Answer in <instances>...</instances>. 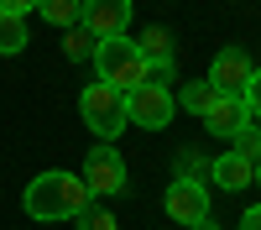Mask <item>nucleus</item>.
Segmentation results:
<instances>
[{
    "label": "nucleus",
    "mask_w": 261,
    "mask_h": 230,
    "mask_svg": "<svg viewBox=\"0 0 261 230\" xmlns=\"http://www.w3.org/2000/svg\"><path fill=\"white\" fill-rule=\"evenodd\" d=\"M89 204H94L89 183L73 173H37L27 183V194H21V209L32 220H79Z\"/></svg>",
    "instance_id": "1"
},
{
    "label": "nucleus",
    "mask_w": 261,
    "mask_h": 230,
    "mask_svg": "<svg viewBox=\"0 0 261 230\" xmlns=\"http://www.w3.org/2000/svg\"><path fill=\"white\" fill-rule=\"evenodd\" d=\"M94 68H99V84H110V89H120V94H130L136 84L151 79L146 58L136 47V37H105L99 47H94Z\"/></svg>",
    "instance_id": "2"
},
{
    "label": "nucleus",
    "mask_w": 261,
    "mask_h": 230,
    "mask_svg": "<svg viewBox=\"0 0 261 230\" xmlns=\"http://www.w3.org/2000/svg\"><path fill=\"white\" fill-rule=\"evenodd\" d=\"M79 115H84V125H89L99 141H115L125 125H130V120H125V94L110 89V84H99V79L79 94Z\"/></svg>",
    "instance_id": "3"
},
{
    "label": "nucleus",
    "mask_w": 261,
    "mask_h": 230,
    "mask_svg": "<svg viewBox=\"0 0 261 230\" xmlns=\"http://www.w3.org/2000/svg\"><path fill=\"white\" fill-rule=\"evenodd\" d=\"M172 110H178V99H172V89L162 79H146V84H136V89L125 94V120L141 125V131H162L172 120Z\"/></svg>",
    "instance_id": "4"
},
{
    "label": "nucleus",
    "mask_w": 261,
    "mask_h": 230,
    "mask_svg": "<svg viewBox=\"0 0 261 230\" xmlns=\"http://www.w3.org/2000/svg\"><path fill=\"white\" fill-rule=\"evenodd\" d=\"M251 73H256L251 53H241V47H220V53H214V63H209V89L225 94V99H241L246 84H251Z\"/></svg>",
    "instance_id": "5"
},
{
    "label": "nucleus",
    "mask_w": 261,
    "mask_h": 230,
    "mask_svg": "<svg viewBox=\"0 0 261 230\" xmlns=\"http://www.w3.org/2000/svg\"><path fill=\"white\" fill-rule=\"evenodd\" d=\"M79 178L89 183V194H120V188H125V162H120V152L110 141H99V146H89Z\"/></svg>",
    "instance_id": "6"
},
{
    "label": "nucleus",
    "mask_w": 261,
    "mask_h": 230,
    "mask_svg": "<svg viewBox=\"0 0 261 230\" xmlns=\"http://www.w3.org/2000/svg\"><path fill=\"white\" fill-rule=\"evenodd\" d=\"M79 27L89 32L94 42H105V37H125V27H130V0H84Z\"/></svg>",
    "instance_id": "7"
},
{
    "label": "nucleus",
    "mask_w": 261,
    "mask_h": 230,
    "mask_svg": "<svg viewBox=\"0 0 261 230\" xmlns=\"http://www.w3.org/2000/svg\"><path fill=\"white\" fill-rule=\"evenodd\" d=\"M167 215L178 220V225H199V220H209V194H204V183H193V178H178L167 188Z\"/></svg>",
    "instance_id": "8"
},
{
    "label": "nucleus",
    "mask_w": 261,
    "mask_h": 230,
    "mask_svg": "<svg viewBox=\"0 0 261 230\" xmlns=\"http://www.w3.org/2000/svg\"><path fill=\"white\" fill-rule=\"evenodd\" d=\"M204 125H209V136H225V141H235L251 125V110H246V99H214V110L204 115Z\"/></svg>",
    "instance_id": "9"
},
{
    "label": "nucleus",
    "mask_w": 261,
    "mask_h": 230,
    "mask_svg": "<svg viewBox=\"0 0 261 230\" xmlns=\"http://www.w3.org/2000/svg\"><path fill=\"white\" fill-rule=\"evenodd\" d=\"M209 178L220 183V188H230V194H241V188L256 183V162H246L241 152H225V157L209 162Z\"/></svg>",
    "instance_id": "10"
},
{
    "label": "nucleus",
    "mask_w": 261,
    "mask_h": 230,
    "mask_svg": "<svg viewBox=\"0 0 261 230\" xmlns=\"http://www.w3.org/2000/svg\"><path fill=\"white\" fill-rule=\"evenodd\" d=\"M136 47H141V58H146V68H157V73L172 68V37H167L162 27H146V32L136 37Z\"/></svg>",
    "instance_id": "11"
},
{
    "label": "nucleus",
    "mask_w": 261,
    "mask_h": 230,
    "mask_svg": "<svg viewBox=\"0 0 261 230\" xmlns=\"http://www.w3.org/2000/svg\"><path fill=\"white\" fill-rule=\"evenodd\" d=\"M79 11H84V0H37V16L42 21H53V27H79Z\"/></svg>",
    "instance_id": "12"
},
{
    "label": "nucleus",
    "mask_w": 261,
    "mask_h": 230,
    "mask_svg": "<svg viewBox=\"0 0 261 230\" xmlns=\"http://www.w3.org/2000/svg\"><path fill=\"white\" fill-rule=\"evenodd\" d=\"M27 47V16H0V58H16Z\"/></svg>",
    "instance_id": "13"
},
{
    "label": "nucleus",
    "mask_w": 261,
    "mask_h": 230,
    "mask_svg": "<svg viewBox=\"0 0 261 230\" xmlns=\"http://www.w3.org/2000/svg\"><path fill=\"white\" fill-rule=\"evenodd\" d=\"M172 99H178L183 110H193V115H209L220 94H214V89H209V79H204V84H183V94H172Z\"/></svg>",
    "instance_id": "14"
},
{
    "label": "nucleus",
    "mask_w": 261,
    "mask_h": 230,
    "mask_svg": "<svg viewBox=\"0 0 261 230\" xmlns=\"http://www.w3.org/2000/svg\"><path fill=\"white\" fill-rule=\"evenodd\" d=\"M94 47H99V42H94L89 32H84V27H68V32H63V58L84 63V58H94Z\"/></svg>",
    "instance_id": "15"
},
{
    "label": "nucleus",
    "mask_w": 261,
    "mask_h": 230,
    "mask_svg": "<svg viewBox=\"0 0 261 230\" xmlns=\"http://www.w3.org/2000/svg\"><path fill=\"white\" fill-rule=\"evenodd\" d=\"M235 152H241L246 162H261V131H256V125H246V131L235 136Z\"/></svg>",
    "instance_id": "16"
},
{
    "label": "nucleus",
    "mask_w": 261,
    "mask_h": 230,
    "mask_svg": "<svg viewBox=\"0 0 261 230\" xmlns=\"http://www.w3.org/2000/svg\"><path fill=\"white\" fill-rule=\"evenodd\" d=\"M79 230H115V215H110V209H84V215H79Z\"/></svg>",
    "instance_id": "17"
},
{
    "label": "nucleus",
    "mask_w": 261,
    "mask_h": 230,
    "mask_svg": "<svg viewBox=\"0 0 261 230\" xmlns=\"http://www.w3.org/2000/svg\"><path fill=\"white\" fill-rule=\"evenodd\" d=\"M241 99H246V110H251V120H261V68L251 73V84H246V94H241Z\"/></svg>",
    "instance_id": "18"
},
{
    "label": "nucleus",
    "mask_w": 261,
    "mask_h": 230,
    "mask_svg": "<svg viewBox=\"0 0 261 230\" xmlns=\"http://www.w3.org/2000/svg\"><path fill=\"white\" fill-rule=\"evenodd\" d=\"M37 0H0V16H32Z\"/></svg>",
    "instance_id": "19"
},
{
    "label": "nucleus",
    "mask_w": 261,
    "mask_h": 230,
    "mask_svg": "<svg viewBox=\"0 0 261 230\" xmlns=\"http://www.w3.org/2000/svg\"><path fill=\"white\" fill-rule=\"evenodd\" d=\"M241 230H261V204H256V209H246V215H241Z\"/></svg>",
    "instance_id": "20"
},
{
    "label": "nucleus",
    "mask_w": 261,
    "mask_h": 230,
    "mask_svg": "<svg viewBox=\"0 0 261 230\" xmlns=\"http://www.w3.org/2000/svg\"><path fill=\"white\" fill-rule=\"evenodd\" d=\"M188 230H214V225H209V220H199V225H188Z\"/></svg>",
    "instance_id": "21"
},
{
    "label": "nucleus",
    "mask_w": 261,
    "mask_h": 230,
    "mask_svg": "<svg viewBox=\"0 0 261 230\" xmlns=\"http://www.w3.org/2000/svg\"><path fill=\"white\" fill-rule=\"evenodd\" d=\"M256 183H261V162H256Z\"/></svg>",
    "instance_id": "22"
}]
</instances>
